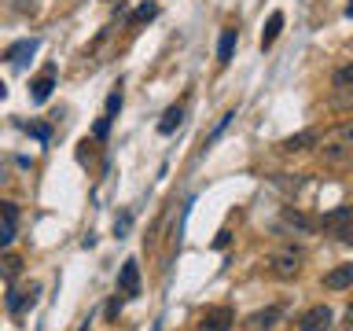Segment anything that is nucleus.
I'll list each match as a JSON object with an SVG mask.
<instances>
[{
	"instance_id": "f257e3e1",
	"label": "nucleus",
	"mask_w": 353,
	"mask_h": 331,
	"mask_svg": "<svg viewBox=\"0 0 353 331\" xmlns=\"http://www.w3.org/2000/svg\"><path fill=\"white\" fill-rule=\"evenodd\" d=\"M324 162L327 166H350L353 162V118L339 121L324 140Z\"/></svg>"
},
{
	"instance_id": "f03ea898",
	"label": "nucleus",
	"mask_w": 353,
	"mask_h": 331,
	"mask_svg": "<svg viewBox=\"0 0 353 331\" xmlns=\"http://www.w3.org/2000/svg\"><path fill=\"white\" fill-rule=\"evenodd\" d=\"M298 269H302V250L283 247V250H272L269 254V272L280 276V280H294Z\"/></svg>"
},
{
	"instance_id": "7ed1b4c3",
	"label": "nucleus",
	"mask_w": 353,
	"mask_h": 331,
	"mask_svg": "<svg viewBox=\"0 0 353 331\" xmlns=\"http://www.w3.org/2000/svg\"><path fill=\"white\" fill-rule=\"evenodd\" d=\"M232 324H236V313H232L228 305H214V309H206V313L199 317L195 331H232Z\"/></svg>"
},
{
	"instance_id": "20e7f679",
	"label": "nucleus",
	"mask_w": 353,
	"mask_h": 331,
	"mask_svg": "<svg viewBox=\"0 0 353 331\" xmlns=\"http://www.w3.org/2000/svg\"><path fill=\"white\" fill-rule=\"evenodd\" d=\"M118 294L121 298H137L140 294V265L132 258L121 265V272H118Z\"/></svg>"
},
{
	"instance_id": "39448f33",
	"label": "nucleus",
	"mask_w": 353,
	"mask_h": 331,
	"mask_svg": "<svg viewBox=\"0 0 353 331\" xmlns=\"http://www.w3.org/2000/svg\"><path fill=\"white\" fill-rule=\"evenodd\" d=\"M327 328H331V309L327 305L305 309L302 320H298V331H327Z\"/></svg>"
},
{
	"instance_id": "423d86ee",
	"label": "nucleus",
	"mask_w": 353,
	"mask_h": 331,
	"mask_svg": "<svg viewBox=\"0 0 353 331\" xmlns=\"http://www.w3.org/2000/svg\"><path fill=\"white\" fill-rule=\"evenodd\" d=\"M52 88H55V66H44V70L30 81V99L33 103H44V99L52 96Z\"/></svg>"
},
{
	"instance_id": "0eeeda50",
	"label": "nucleus",
	"mask_w": 353,
	"mask_h": 331,
	"mask_svg": "<svg viewBox=\"0 0 353 331\" xmlns=\"http://www.w3.org/2000/svg\"><path fill=\"white\" fill-rule=\"evenodd\" d=\"M37 48H41V41H37V37L15 41V44L8 48V63H15V66H26V63H30V55L37 52Z\"/></svg>"
},
{
	"instance_id": "6e6552de",
	"label": "nucleus",
	"mask_w": 353,
	"mask_h": 331,
	"mask_svg": "<svg viewBox=\"0 0 353 331\" xmlns=\"http://www.w3.org/2000/svg\"><path fill=\"white\" fill-rule=\"evenodd\" d=\"M280 317H283V309H280V305H269V309H261V313H254V317L247 320V331H269Z\"/></svg>"
},
{
	"instance_id": "1a4fd4ad",
	"label": "nucleus",
	"mask_w": 353,
	"mask_h": 331,
	"mask_svg": "<svg viewBox=\"0 0 353 331\" xmlns=\"http://www.w3.org/2000/svg\"><path fill=\"white\" fill-rule=\"evenodd\" d=\"M320 137H316V129H305V132H298V137H287L283 143H280V151H287V154H294V151H305V148H313Z\"/></svg>"
},
{
	"instance_id": "9d476101",
	"label": "nucleus",
	"mask_w": 353,
	"mask_h": 331,
	"mask_svg": "<svg viewBox=\"0 0 353 331\" xmlns=\"http://www.w3.org/2000/svg\"><path fill=\"white\" fill-rule=\"evenodd\" d=\"M350 283H353V265H339V269H331L324 276L327 291H342V287H350Z\"/></svg>"
},
{
	"instance_id": "9b49d317",
	"label": "nucleus",
	"mask_w": 353,
	"mask_h": 331,
	"mask_svg": "<svg viewBox=\"0 0 353 331\" xmlns=\"http://www.w3.org/2000/svg\"><path fill=\"white\" fill-rule=\"evenodd\" d=\"M280 30H283V11H272L269 22H265V30H261V48H272L276 37H280Z\"/></svg>"
},
{
	"instance_id": "f8f14e48",
	"label": "nucleus",
	"mask_w": 353,
	"mask_h": 331,
	"mask_svg": "<svg viewBox=\"0 0 353 331\" xmlns=\"http://www.w3.org/2000/svg\"><path fill=\"white\" fill-rule=\"evenodd\" d=\"M15 239V206H4V214H0V250L8 247V243Z\"/></svg>"
},
{
	"instance_id": "ddd939ff",
	"label": "nucleus",
	"mask_w": 353,
	"mask_h": 331,
	"mask_svg": "<svg viewBox=\"0 0 353 331\" xmlns=\"http://www.w3.org/2000/svg\"><path fill=\"white\" fill-rule=\"evenodd\" d=\"M184 121V103H176V107H170L162 114V121H159V132L162 137H170V132H176V126Z\"/></svg>"
},
{
	"instance_id": "4468645a",
	"label": "nucleus",
	"mask_w": 353,
	"mask_h": 331,
	"mask_svg": "<svg viewBox=\"0 0 353 331\" xmlns=\"http://www.w3.org/2000/svg\"><path fill=\"white\" fill-rule=\"evenodd\" d=\"M283 228H294V232H313V221H309L305 214H298V210H283Z\"/></svg>"
},
{
	"instance_id": "2eb2a0df",
	"label": "nucleus",
	"mask_w": 353,
	"mask_h": 331,
	"mask_svg": "<svg viewBox=\"0 0 353 331\" xmlns=\"http://www.w3.org/2000/svg\"><path fill=\"white\" fill-rule=\"evenodd\" d=\"M22 272V258L19 254H0V280H15Z\"/></svg>"
},
{
	"instance_id": "dca6fc26",
	"label": "nucleus",
	"mask_w": 353,
	"mask_h": 331,
	"mask_svg": "<svg viewBox=\"0 0 353 331\" xmlns=\"http://www.w3.org/2000/svg\"><path fill=\"white\" fill-rule=\"evenodd\" d=\"M154 15H159V4H154V0H148V4H140V8L129 15V26L137 30V26H143V22H151Z\"/></svg>"
},
{
	"instance_id": "f3484780",
	"label": "nucleus",
	"mask_w": 353,
	"mask_h": 331,
	"mask_svg": "<svg viewBox=\"0 0 353 331\" xmlns=\"http://www.w3.org/2000/svg\"><path fill=\"white\" fill-rule=\"evenodd\" d=\"M232 52H236V30H225V33H221V41H217V59L228 63Z\"/></svg>"
},
{
	"instance_id": "a211bd4d",
	"label": "nucleus",
	"mask_w": 353,
	"mask_h": 331,
	"mask_svg": "<svg viewBox=\"0 0 353 331\" xmlns=\"http://www.w3.org/2000/svg\"><path fill=\"white\" fill-rule=\"evenodd\" d=\"M33 294H37V287H30V291H11L8 294V309L11 313H22V305L33 302Z\"/></svg>"
},
{
	"instance_id": "6ab92c4d",
	"label": "nucleus",
	"mask_w": 353,
	"mask_h": 331,
	"mask_svg": "<svg viewBox=\"0 0 353 331\" xmlns=\"http://www.w3.org/2000/svg\"><path fill=\"white\" fill-rule=\"evenodd\" d=\"M353 217V206H339V210H331V214H324V228L331 232V228H339L342 221H350Z\"/></svg>"
},
{
	"instance_id": "aec40b11",
	"label": "nucleus",
	"mask_w": 353,
	"mask_h": 331,
	"mask_svg": "<svg viewBox=\"0 0 353 331\" xmlns=\"http://www.w3.org/2000/svg\"><path fill=\"white\" fill-rule=\"evenodd\" d=\"M335 88H353V63H346V66L335 70Z\"/></svg>"
},
{
	"instance_id": "412c9836",
	"label": "nucleus",
	"mask_w": 353,
	"mask_h": 331,
	"mask_svg": "<svg viewBox=\"0 0 353 331\" xmlns=\"http://www.w3.org/2000/svg\"><path fill=\"white\" fill-rule=\"evenodd\" d=\"M335 107H353V88H335Z\"/></svg>"
},
{
	"instance_id": "4be33fe9",
	"label": "nucleus",
	"mask_w": 353,
	"mask_h": 331,
	"mask_svg": "<svg viewBox=\"0 0 353 331\" xmlns=\"http://www.w3.org/2000/svg\"><path fill=\"white\" fill-rule=\"evenodd\" d=\"M331 232H335L342 243H353V217H350V221H342V225H339V228H331Z\"/></svg>"
},
{
	"instance_id": "5701e85b",
	"label": "nucleus",
	"mask_w": 353,
	"mask_h": 331,
	"mask_svg": "<svg viewBox=\"0 0 353 331\" xmlns=\"http://www.w3.org/2000/svg\"><path fill=\"white\" fill-rule=\"evenodd\" d=\"M22 129H26V132H30V137H37L41 143H44V140H48V137H52V129H48V126H33V121H30V126H22Z\"/></svg>"
},
{
	"instance_id": "b1692460",
	"label": "nucleus",
	"mask_w": 353,
	"mask_h": 331,
	"mask_svg": "<svg viewBox=\"0 0 353 331\" xmlns=\"http://www.w3.org/2000/svg\"><path fill=\"white\" fill-rule=\"evenodd\" d=\"M107 132H110V118H107V114H99V121H96V137L103 140Z\"/></svg>"
},
{
	"instance_id": "393cba45",
	"label": "nucleus",
	"mask_w": 353,
	"mask_h": 331,
	"mask_svg": "<svg viewBox=\"0 0 353 331\" xmlns=\"http://www.w3.org/2000/svg\"><path fill=\"white\" fill-rule=\"evenodd\" d=\"M118 313H121V298L114 294V298H110V302H107V320H114Z\"/></svg>"
},
{
	"instance_id": "a878e982",
	"label": "nucleus",
	"mask_w": 353,
	"mask_h": 331,
	"mask_svg": "<svg viewBox=\"0 0 353 331\" xmlns=\"http://www.w3.org/2000/svg\"><path fill=\"white\" fill-rule=\"evenodd\" d=\"M342 328H346V331H353V305L346 309V317H342Z\"/></svg>"
},
{
	"instance_id": "bb28decb",
	"label": "nucleus",
	"mask_w": 353,
	"mask_h": 331,
	"mask_svg": "<svg viewBox=\"0 0 353 331\" xmlns=\"http://www.w3.org/2000/svg\"><path fill=\"white\" fill-rule=\"evenodd\" d=\"M214 247H217V250H225V247H228V232H221V236L214 239Z\"/></svg>"
},
{
	"instance_id": "cd10ccee",
	"label": "nucleus",
	"mask_w": 353,
	"mask_h": 331,
	"mask_svg": "<svg viewBox=\"0 0 353 331\" xmlns=\"http://www.w3.org/2000/svg\"><path fill=\"white\" fill-rule=\"evenodd\" d=\"M26 8H33V0H19V11H26Z\"/></svg>"
},
{
	"instance_id": "c85d7f7f",
	"label": "nucleus",
	"mask_w": 353,
	"mask_h": 331,
	"mask_svg": "<svg viewBox=\"0 0 353 331\" xmlns=\"http://www.w3.org/2000/svg\"><path fill=\"white\" fill-rule=\"evenodd\" d=\"M4 96H8V85H4V81H0V99H4Z\"/></svg>"
},
{
	"instance_id": "c756f323",
	"label": "nucleus",
	"mask_w": 353,
	"mask_h": 331,
	"mask_svg": "<svg viewBox=\"0 0 353 331\" xmlns=\"http://www.w3.org/2000/svg\"><path fill=\"white\" fill-rule=\"evenodd\" d=\"M346 15H350V19H353V0H350V4H346Z\"/></svg>"
},
{
	"instance_id": "7c9ffc66",
	"label": "nucleus",
	"mask_w": 353,
	"mask_h": 331,
	"mask_svg": "<svg viewBox=\"0 0 353 331\" xmlns=\"http://www.w3.org/2000/svg\"><path fill=\"white\" fill-rule=\"evenodd\" d=\"M4 206H8V203H0V214H4Z\"/></svg>"
},
{
	"instance_id": "2f4dec72",
	"label": "nucleus",
	"mask_w": 353,
	"mask_h": 331,
	"mask_svg": "<svg viewBox=\"0 0 353 331\" xmlns=\"http://www.w3.org/2000/svg\"><path fill=\"white\" fill-rule=\"evenodd\" d=\"M107 4H110V0H107Z\"/></svg>"
}]
</instances>
